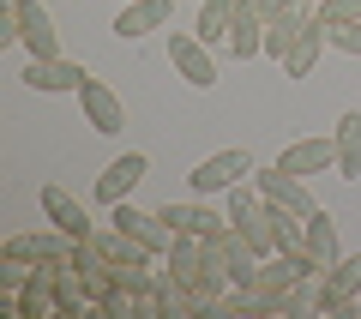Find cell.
I'll return each instance as SVG.
<instances>
[{"label":"cell","mask_w":361,"mask_h":319,"mask_svg":"<svg viewBox=\"0 0 361 319\" xmlns=\"http://www.w3.org/2000/svg\"><path fill=\"white\" fill-rule=\"evenodd\" d=\"M205 247H211V259H217V265H223V277H229L235 289H247V283L259 277V253H253V247H247V235L235 229V223H223V229L211 235Z\"/></svg>","instance_id":"6da1fadb"},{"label":"cell","mask_w":361,"mask_h":319,"mask_svg":"<svg viewBox=\"0 0 361 319\" xmlns=\"http://www.w3.org/2000/svg\"><path fill=\"white\" fill-rule=\"evenodd\" d=\"M169 61H175V73L187 78L193 90H211V85H217V61H211V42H205V37L175 30V37H169Z\"/></svg>","instance_id":"7a4b0ae2"},{"label":"cell","mask_w":361,"mask_h":319,"mask_svg":"<svg viewBox=\"0 0 361 319\" xmlns=\"http://www.w3.org/2000/svg\"><path fill=\"white\" fill-rule=\"evenodd\" d=\"M78 109H85V121L103 133V139L127 127V102L115 97V85H109V78H85V85H78Z\"/></svg>","instance_id":"3957f363"},{"label":"cell","mask_w":361,"mask_h":319,"mask_svg":"<svg viewBox=\"0 0 361 319\" xmlns=\"http://www.w3.org/2000/svg\"><path fill=\"white\" fill-rule=\"evenodd\" d=\"M18 6V42L30 49V61H49V54H61V30H54V13L42 6V0H13Z\"/></svg>","instance_id":"277c9868"},{"label":"cell","mask_w":361,"mask_h":319,"mask_svg":"<svg viewBox=\"0 0 361 319\" xmlns=\"http://www.w3.org/2000/svg\"><path fill=\"white\" fill-rule=\"evenodd\" d=\"M253 175V157L235 145V151H211L205 163H193V193H229L235 181Z\"/></svg>","instance_id":"5b68a950"},{"label":"cell","mask_w":361,"mask_h":319,"mask_svg":"<svg viewBox=\"0 0 361 319\" xmlns=\"http://www.w3.org/2000/svg\"><path fill=\"white\" fill-rule=\"evenodd\" d=\"M253 181H259V193H265V205H277V211H295V217H313L319 205L307 199V187H301V175H289V169H253Z\"/></svg>","instance_id":"8992f818"},{"label":"cell","mask_w":361,"mask_h":319,"mask_svg":"<svg viewBox=\"0 0 361 319\" xmlns=\"http://www.w3.org/2000/svg\"><path fill=\"white\" fill-rule=\"evenodd\" d=\"M109 223H115V229H127L133 241H145V247H151L157 259H163L169 247H175V229L163 223V211H139V205H127V199H121V205H115V217H109Z\"/></svg>","instance_id":"52a82bcc"},{"label":"cell","mask_w":361,"mask_h":319,"mask_svg":"<svg viewBox=\"0 0 361 319\" xmlns=\"http://www.w3.org/2000/svg\"><path fill=\"white\" fill-rule=\"evenodd\" d=\"M73 235L66 229H30V235H6V247H0V253H13V259H30V265H42V259H54V265H61V259H73Z\"/></svg>","instance_id":"ba28073f"},{"label":"cell","mask_w":361,"mask_h":319,"mask_svg":"<svg viewBox=\"0 0 361 319\" xmlns=\"http://www.w3.org/2000/svg\"><path fill=\"white\" fill-rule=\"evenodd\" d=\"M355 295H361V253H349V259H337V265L325 271V301H319V313L349 319V313H355Z\"/></svg>","instance_id":"9c48e42d"},{"label":"cell","mask_w":361,"mask_h":319,"mask_svg":"<svg viewBox=\"0 0 361 319\" xmlns=\"http://www.w3.org/2000/svg\"><path fill=\"white\" fill-rule=\"evenodd\" d=\"M85 66H78V61H61V54H49V61H30L25 66V85L30 90H42V97H66V90H73V97H78V85H85Z\"/></svg>","instance_id":"30bf717a"},{"label":"cell","mask_w":361,"mask_h":319,"mask_svg":"<svg viewBox=\"0 0 361 319\" xmlns=\"http://www.w3.org/2000/svg\"><path fill=\"white\" fill-rule=\"evenodd\" d=\"M145 175H151L145 151H127V157H115V163H109L103 175H97V205H121V199H127V193L139 187Z\"/></svg>","instance_id":"8fae6325"},{"label":"cell","mask_w":361,"mask_h":319,"mask_svg":"<svg viewBox=\"0 0 361 319\" xmlns=\"http://www.w3.org/2000/svg\"><path fill=\"white\" fill-rule=\"evenodd\" d=\"M277 169H289V175H325V169H337V133L331 139H295L283 157H277Z\"/></svg>","instance_id":"7c38bea8"},{"label":"cell","mask_w":361,"mask_h":319,"mask_svg":"<svg viewBox=\"0 0 361 319\" xmlns=\"http://www.w3.org/2000/svg\"><path fill=\"white\" fill-rule=\"evenodd\" d=\"M42 211H49V223L54 229H66L73 241H85V235H97V223H90V211L73 199L66 187H42Z\"/></svg>","instance_id":"4fadbf2b"},{"label":"cell","mask_w":361,"mask_h":319,"mask_svg":"<svg viewBox=\"0 0 361 319\" xmlns=\"http://www.w3.org/2000/svg\"><path fill=\"white\" fill-rule=\"evenodd\" d=\"M229 54L235 61H253V54H265V13H259L253 0H241L229 18Z\"/></svg>","instance_id":"5bb4252c"},{"label":"cell","mask_w":361,"mask_h":319,"mask_svg":"<svg viewBox=\"0 0 361 319\" xmlns=\"http://www.w3.org/2000/svg\"><path fill=\"white\" fill-rule=\"evenodd\" d=\"M157 313H169V319H193V313H211V295L187 289V283L175 277V271H163V277H157Z\"/></svg>","instance_id":"9a60e30c"},{"label":"cell","mask_w":361,"mask_h":319,"mask_svg":"<svg viewBox=\"0 0 361 319\" xmlns=\"http://www.w3.org/2000/svg\"><path fill=\"white\" fill-rule=\"evenodd\" d=\"M163 25H169V0H127V13L115 18V37L139 42V37H151V30H163Z\"/></svg>","instance_id":"2e32d148"},{"label":"cell","mask_w":361,"mask_h":319,"mask_svg":"<svg viewBox=\"0 0 361 319\" xmlns=\"http://www.w3.org/2000/svg\"><path fill=\"white\" fill-rule=\"evenodd\" d=\"M90 241L103 247V259H109V265H151V259H157L145 241H133V235H127V229H115V223H109V229H97Z\"/></svg>","instance_id":"e0dca14e"},{"label":"cell","mask_w":361,"mask_h":319,"mask_svg":"<svg viewBox=\"0 0 361 319\" xmlns=\"http://www.w3.org/2000/svg\"><path fill=\"white\" fill-rule=\"evenodd\" d=\"M163 223L175 235H205V241H211L229 217H217V211H205V205H163Z\"/></svg>","instance_id":"ac0fdd59"},{"label":"cell","mask_w":361,"mask_h":319,"mask_svg":"<svg viewBox=\"0 0 361 319\" xmlns=\"http://www.w3.org/2000/svg\"><path fill=\"white\" fill-rule=\"evenodd\" d=\"M325 49H331V42H325V25H307V30L295 37V49L283 54V78H307L313 66H319Z\"/></svg>","instance_id":"d6986e66"},{"label":"cell","mask_w":361,"mask_h":319,"mask_svg":"<svg viewBox=\"0 0 361 319\" xmlns=\"http://www.w3.org/2000/svg\"><path fill=\"white\" fill-rule=\"evenodd\" d=\"M307 25H313V18L301 13V6H289V13H277V18H265V54H271V61H283Z\"/></svg>","instance_id":"ffe728a7"},{"label":"cell","mask_w":361,"mask_h":319,"mask_svg":"<svg viewBox=\"0 0 361 319\" xmlns=\"http://www.w3.org/2000/svg\"><path fill=\"white\" fill-rule=\"evenodd\" d=\"M337 175H343V181L361 175V115H355V109L337 115Z\"/></svg>","instance_id":"44dd1931"},{"label":"cell","mask_w":361,"mask_h":319,"mask_svg":"<svg viewBox=\"0 0 361 319\" xmlns=\"http://www.w3.org/2000/svg\"><path fill=\"white\" fill-rule=\"evenodd\" d=\"M307 253H313L319 271L337 265V217H331V211H313V217H307Z\"/></svg>","instance_id":"7402d4cb"},{"label":"cell","mask_w":361,"mask_h":319,"mask_svg":"<svg viewBox=\"0 0 361 319\" xmlns=\"http://www.w3.org/2000/svg\"><path fill=\"white\" fill-rule=\"evenodd\" d=\"M235 6H241V0H199V30H193V37H205V42H229V18H235Z\"/></svg>","instance_id":"603a6c76"},{"label":"cell","mask_w":361,"mask_h":319,"mask_svg":"<svg viewBox=\"0 0 361 319\" xmlns=\"http://www.w3.org/2000/svg\"><path fill=\"white\" fill-rule=\"evenodd\" d=\"M235 229L247 235V247H253L259 259H271V253H277V211H271V205H265V211H253L247 223H235Z\"/></svg>","instance_id":"cb8c5ba5"},{"label":"cell","mask_w":361,"mask_h":319,"mask_svg":"<svg viewBox=\"0 0 361 319\" xmlns=\"http://www.w3.org/2000/svg\"><path fill=\"white\" fill-rule=\"evenodd\" d=\"M253 211H265V193H259V181L247 175V181H235V187H229V199H223V217H229V223H247Z\"/></svg>","instance_id":"d4e9b609"},{"label":"cell","mask_w":361,"mask_h":319,"mask_svg":"<svg viewBox=\"0 0 361 319\" xmlns=\"http://www.w3.org/2000/svg\"><path fill=\"white\" fill-rule=\"evenodd\" d=\"M325 42H331L337 54H355V61H361V18H337V25H325Z\"/></svg>","instance_id":"484cf974"},{"label":"cell","mask_w":361,"mask_h":319,"mask_svg":"<svg viewBox=\"0 0 361 319\" xmlns=\"http://www.w3.org/2000/svg\"><path fill=\"white\" fill-rule=\"evenodd\" d=\"M253 6H259V13H265V18H277V13H289L295 0H253Z\"/></svg>","instance_id":"4316f807"},{"label":"cell","mask_w":361,"mask_h":319,"mask_svg":"<svg viewBox=\"0 0 361 319\" xmlns=\"http://www.w3.org/2000/svg\"><path fill=\"white\" fill-rule=\"evenodd\" d=\"M295 6H301V13L313 18V25H319V13H325V0H295Z\"/></svg>","instance_id":"83f0119b"}]
</instances>
